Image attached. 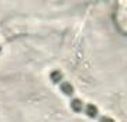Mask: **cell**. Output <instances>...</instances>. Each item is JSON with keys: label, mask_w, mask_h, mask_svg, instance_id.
<instances>
[{"label": "cell", "mask_w": 127, "mask_h": 122, "mask_svg": "<svg viewBox=\"0 0 127 122\" xmlns=\"http://www.w3.org/2000/svg\"><path fill=\"white\" fill-rule=\"evenodd\" d=\"M59 88H61V91H62L64 94H66V95H73V88H72V85H71L69 82H61Z\"/></svg>", "instance_id": "cell-1"}, {"label": "cell", "mask_w": 127, "mask_h": 122, "mask_svg": "<svg viewBox=\"0 0 127 122\" xmlns=\"http://www.w3.org/2000/svg\"><path fill=\"white\" fill-rule=\"evenodd\" d=\"M85 114H86L88 117H91V118H96L97 117V109H96L95 105H86L85 107Z\"/></svg>", "instance_id": "cell-2"}, {"label": "cell", "mask_w": 127, "mask_h": 122, "mask_svg": "<svg viewBox=\"0 0 127 122\" xmlns=\"http://www.w3.org/2000/svg\"><path fill=\"white\" fill-rule=\"evenodd\" d=\"M71 107H72V109H73V111H76V112H81L82 108H83L81 100H73L72 102H71Z\"/></svg>", "instance_id": "cell-3"}, {"label": "cell", "mask_w": 127, "mask_h": 122, "mask_svg": "<svg viewBox=\"0 0 127 122\" xmlns=\"http://www.w3.org/2000/svg\"><path fill=\"white\" fill-rule=\"evenodd\" d=\"M50 78L54 82H61V80H62V74H61L59 71H52L51 72V75H50Z\"/></svg>", "instance_id": "cell-4"}, {"label": "cell", "mask_w": 127, "mask_h": 122, "mask_svg": "<svg viewBox=\"0 0 127 122\" xmlns=\"http://www.w3.org/2000/svg\"><path fill=\"white\" fill-rule=\"evenodd\" d=\"M100 122H114L112 118H106V117H103V118H100Z\"/></svg>", "instance_id": "cell-5"}]
</instances>
